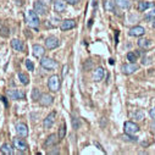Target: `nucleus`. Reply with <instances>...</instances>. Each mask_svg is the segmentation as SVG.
<instances>
[{
    "mask_svg": "<svg viewBox=\"0 0 155 155\" xmlns=\"http://www.w3.org/2000/svg\"><path fill=\"white\" fill-rule=\"evenodd\" d=\"M26 20H27V23L31 28H34V29H38L41 25V21H39V17H38V14L34 11V10H28L27 14H26Z\"/></svg>",
    "mask_w": 155,
    "mask_h": 155,
    "instance_id": "nucleus-1",
    "label": "nucleus"
},
{
    "mask_svg": "<svg viewBox=\"0 0 155 155\" xmlns=\"http://www.w3.org/2000/svg\"><path fill=\"white\" fill-rule=\"evenodd\" d=\"M41 65L43 68L45 70H55L58 67V62L55 60H53L51 58H48V56H43L42 60H41Z\"/></svg>",
    "mask_w": 155,
    "mask_h": 155,
    "instance_id": "nucleus-2",
    "label": "nucleus"
},
{
    "mask_svg": "<svg viewBox=\"0 0 155 155\" xmlns=\"http://www.w3.org/2000/svg\"><path fill=\"white\" fill-rule=\"evenodd\" d=\"M6 95L12 100H21V99L26 98L25 92L21 91V89H8L6 91Z\"/></svg>",
    "mask_w": 155,
    "mask_h": 155,
    "instance_id": "nucleus-3",
    "label": "nucleus"
},
{
    "mask_svg": "<svg viewBox=\"0 0 155 155\" xmlns=\"http://www.w3.org/2000/svg\"><path fill=\"white\" fill-rule=\"evenodd\" d=\"M48 88L51 92H58L60 89V78H59V76L53 74L50 77L49 81H48Z\"/></svg>",
    "mask_w": 155,
    "mask_h": 155,
    "instance_id": "nucleus-4",
    "label": "nucleus"
},
{
    "mask_svg": "<svg viewBox=\"0 0 155 155\" xmlns=\"http://www.w3.org/2000/svg\"><path fill=\"white\" fill-rule=\"evenodd\" d=\"M138 68H139V66H138L137 64H134V62L124 64V65L121 66V71H122V73H125V74H132V73H134Z\"/></svg>",
    "mask_w": 155,
    "mask_h": 155,
    "instance_id": "nucleus-5",
    "label": "nucleus"
},
{
    "mask_svg": "<svg viewBox=\"0 0 155 155\" xmlns=\"http://www.w3.org/2000/svg\"><path fill=\"white\" fill-rule=\"evenodd\" d=\"M138 131H139V126H138L137 124H134V122H132V121L125 122V133H126V134L133 136V134H136Z\"/></svg>",
    "mask_w": 155,
    "mask_h": 155,
    "instance_id": "nucleus-6",
    "label": "nucleus"
},
{
    "mask_svg": "<svg viewBox=\"0 0 155 155\" xmlns=\"http://www.w3.org/2000/svg\"><path fill=\"white\" fill-rule=\"evenodd\" d=\"M12 142H14V147H15V149H17V150H20L21 153H25V151H27V149H28V145H27V143L23 140V139H21V138H14L12 139Z\"/></svg>",
    "mask_w": 155,
    "mask_h": 155,
    "instance_id": "nucleus-7",
    "label": "nucleus"
},
{
    "mask_svg": "<svg viewBox=\"0 0 155 155\" xmlns=\"http://www.w3.org/2000/svg\"><path fill=\"white\" fill-rule=\"evenodd\" d=\"M33 9H34V11H35L38 15H41V16L48 14V8H47V5H45L44 3H42V2H35Z\"/></svg>",
    "mask_w": 155,
    "mask_h": 155,
    "instance_id": "nucleus-8",
    "label": "nucleus"
},
{
    "mask_svg": "<svg viewBox=\"0 0 155 155\" xmlns=\"http://www.w3.org/2000/svg\"><path fill=\"white\" fill-rule=\"evenodd\" d=\"M59 45H60V42H59L58 38H55V37H49V38H47V39H45V47L48 49H50V50L58 48Z\"/></svg>",
    "mask_w": 155,
    "mask_h": 155,
    "instance_id": "nucleus-9",
    "label": "nucleus"
},
{
    "mask_svg": "<svg viewBox=\"0 0 155 155\" xmlns=\"http://www.w3.org/2000/svg\"><path fill=\"white\" fill-rule=\"evenodd\" d=\"M55 117H56V112H55V111L50 112V114L47 116V117L44 119L43 126H44L45 128H50V127L54 125V122H55Z\"/></svg>",
    "mask_w": 155,
    "mask_h": 155,
    "instance_id": "nucleus-10",
    "label": "nucleus"
},
{
    "mask_svg": "<svg viewBox=\"0 0 155 155\" xmlns=\"http://www.w3.org/2000/svg\"><path fill=\"white\" fill-rule=\"evenodd\" d=\"M38 101H39V104L42 106H50L53 104V101H54V98L50 94H42Z\"/></svg>",
    "mask_w": 155,
    "mask_h": 155,
    "instance_id": "nucleus-11",
    "label": "nucleus"
},
{
    "mask_svg": "<svg viewBox=\"0 0 155 155\" xmlns=\"http://www.w3.org/2000/svg\"><path fill=\"white\" fill-rule=\"evenodd\" d=\"M145 33V29L142 26H134L128 31V34L131 37H142Z\"/></svg>",
    "mask_w": 155,
    "mask_h": 155,
    "instance_id": "nucleus-12",
    "label": "nucleus"
},
{
    "mask_svg": "<svg viewBox=\"0 0 155 155\" xmlns=\"http://www.w3.org/2000/svg\"><path fill=\"white\" fill-rule=\"evenodd\" d=\"M16 132L21 138H26L28 136V127L25 124H18L16 126Z\"/></svg>",
    "mask_w": 155,
    "mask_h": 155,
    "instance_id": "nucleus-13",
    "label": "nucleus"
},
{
    "mask_svg": "<svg viewBox=\"0 0 155 155\" xmlns=\"http://www.w3.org/2000/svg\"><path fill=\"white\" fill-rule=\"evenodd\" d=\"M104 74H105V70L103 67H97V70L93 73V80L95 82H100L104 78Z\"/></svg>",
    "mask_w": 155,
    "mask_h": 155,
    "instance_id": "nucleus-14",
    "label": "nucleus"
},
{
    "mask_svg": "<svg viewBox=\"0 0 155 155\" xmlns=\"http://www.w3.org/2000/svg\"><path fill=\"white\" fill-rule=\"evenodd\" d=\"M74 27H76V22L73 20H64L60 25L61 31H68V29H72Z\"/></svg>",
    "mask_w": 155,
    "mask_h": 155,
    "instance_id": "nucleus-15",
    "label": "nucleus"
},
{
    "mask_svg": "<svg viewBox=\"0 0 155 155\" xmlns=\"http://www.w3.org/2000/svg\"><path fill=\"white\" fill-rule=\"evenodd\" d=\"M32 50H33V55H34L35 58H43V55H44V53H45V49H44L42 45H38V44L33 45Z\"/></svg>",
    "mask_w": 155,
    "mask_h": 155,
    "instance_id": "nucleus-16",
    "label": "nucleus"
},
{
    "mask_svg": "<svg viewBox=\"0 0 155 155\" xmlns=\"http://www.w3.org/2000/svg\"><path fill=\"white\" fill-rule=\"evenodd\" d=\"M66 2L65 0H56V2L54 3V9H55V11L56 12H62V11H65V9H66Z\"/></svg>",
    "mask_w": 155,
    "mask_h": 155,
    "instance_id": "nucleus-17",
    "label": "nucleus"
},
{
    "mask_svg": "<svg viewBox=\"0 0 155 155\" xmlns=\"http://www.w3.org/2000/svg\"><path fill=\"white\" fill-rule=\"evenodd\" d=\"M115 5L119 6L120 9H130L132 3L131 0H115Z\"/></svg>",
    "mask_w": 155,
    "mask_h": 155,
    "instance_id": "nucleus-18",
    "label": "nucleus"
},
{
    "mask_svg": "<svg viewBox=\"0 0 155 155\" xmlns=\"http://www.w3.org/2000/svg\"><path fill=\"white\" fill-rule=\"evenodd\" d=\"M11 47H12L16 51H23V50H25L23 42H21L20 39H12V41H11Z\"/></svg>",
    "mask_w": 155,
    "mask_h": 155,
    "instance_id": "nucleus-19",
    "label": "nucleus"
},
{
    "mask_svg": "<svg viewBox=\"0 0 155 155\" xmlns=\"http://www.w3.org/2000/svg\"><path fill=\"white\" fill-rule=\"evenodd\" d=\"M138 47L142 49H149L151 47V42L149 39H145V38H140L138 41Z\"/></svg>",
    "mask_w": 155,
    "mask_h": 155,
    "instance_id": "nucleus-20",
    "label": "nucleus"
},
{
    "mask_svg": "<svg viewBox=\"0 0 155 155\" xmlns=\"http://www.w3.org/2000/svg\"><path fill=\"white\" fill-rule=\"evenodd\" d=\"M2 153H4L5 155H12L14 154V147L11 144H3L2 145Z\"/></svg>",
    "mask_w": 155,
    "mask_h": 155,
    "instance_id": "nucleus-21",
    "label": "nucleus"
},
{
    "mask_svg": "<svg viewBox=\"0 0 155 155\" xmlns=\"http://www.w3.org/2000/svg\"><path fill=\"white\" fill-rule=\"evenodd\" d=\"M104 9H105L107 12H114L115 2H111V0H106V2L104 3Z\"/></svg>",
    "mask_w": 155,
    "mask_h": 155,
    "instance_id": "nucleus-22",
    "label": "nucleus"
},
{
    "mask_svg": "<svg viewBox=\"0 0 155 155\" xmlns=\"http://www.w3.org/2000/svg\"><path fill=\"white\" fill-rule=\"evenodd\" d=\"M56 143H58V137L55 134H50L48 137V139L45 140V147H51V145H54Z\"/></svg>",
    "mask_w": 155,
    "mask_h": 155,
    "instance_id": "nucleus-23",
    "label": "nucleus"
},
{
    "mask_svg": "<svg viewBox=\"0 0 155 155\" xmlns=\"http://www.w3.org/2000/svg\"><path fill=\"white\" fill-rule=\"evenodd\" d=\"M18 78H20V81H21V83L23 86H27L29 83V77L26 73H23V72H20L18 73Z\"/></svg>",
    "mask_w": 155,
    "mask_h": 155,
    "instance_id": "nucleus-24",
    "label": "nucleus"
},
{
    "mask_svg": "<svg viewBox=\"0 0 155 155\" xmlns=\"http://www.w3.org/2000/svg\"><path fill=\"white\" fill-rule=\"evenodd\" d=\"M151 5H153L151 3H148V2H142V3H139V4H138V10H139L140 12H143V11H145L147 9H149Z\"/></svg>",
    "mask_w": 155,
    "mask_h": 155,
    "instance_id": "nucleus-25",
    "label": "nucleus"
},
{
    "mask_svg": "<svg viewBox=\"0 0 155 155\" xmlns=\"http://www.w3.org/2000/svg\"><path fill=\"white\" fill-rule=\"evenodd\" d=\"M132 117H133L134 120H143V119H144V114H143L140 110H137V111H134V112L132 114Z\"/></svg>",
    "mask_w": 155,
    "mask_h": 155,
    "instance_id": "nucleus-26",
    "label": "nucleus"
},
{
    "mask_svg": "<svg viewBox=\"0 0 155 155\" xmlns=\"http://www.w3.org/2000/svg\"><path fill=\"white\" fill-rule=\"evenodd\" d=\"M41 92H39V89H37V88H34L33 91H32V99L33 100H35V101H38L39 100V98H41Z\"/></svg>",
    "mask_w": 155,
    "mask_h": 155,
    "instance_id": "nucleus-27",
    "label": "nucleus"
},
{
    "mask_svg": "<svg viewBox=\"0 0 155 155\" xmlns=\"http://www.w3.org/2000/svg\"><path fill=\"white\" fill-rule=\"evenodd\" d=\"M65 134H66V125L62 124V126H60V128H59V138L62 139L65 137Z\"/></svg>",
    "mask_w": 155,
    "mask_h": 155,
    "instance_id": "nucleus-28",
    "label": "nucleus"
},
{
    "mask_svg": "<svg viewBox=\"0 0 155 155\" xmlns=\"http://www.w3.org/2000/svg\"><path fill=\"white\" fill-rule=\"evenodd\" d=\"M127 59H128V61H131V62H136L137 61V54H134V53H128L127 54Z\"/></svg>",
    "mask_w": 155,
    "mask_h": 155,
    "instance_id": "nucleus-29",
    "label": "nucleus"
},
{
    "mask_svg": "<svg viewBox=\"0 0 155 155\" xmlns=\"http://www.w3.org/2000/svg\"><path fill=\"white\" fill-rule=\"evenodd\" d=\"M26 66H27V68H28L29 71H33V70H34V65L32 64L31 60H26Z\"/></svg>",
    "mask_w": 155,
    "mask_h": 155,
    "instance_id": "nucleus-30",
    "label": "nucleus"
},
{
    "mask_svg": "<svg viewBox=\"0 0 155 155\" xmlns=\"http://www.w3.org/2000/svg\"><path fill=\"white\" fill-rule=\"evenodd\" d=\"M145 18H147V20H153V18H155V9H153V10L147 15Z\"/></svg>",
    "mask_w": 155,
    "mask_h": 155,
    "instance_id": "nucleus-31",
    "label": "nucleus"
},
{
    "mask_svg": "<svg viewBox=\"0 0 155 155\" xmlns=\"http://www.w3.org/2000/svg\"><path fill=\"white\" fill-rule=\"evenodd\" d=\"M67 4H71V5H76L77 3H80V0H65Z\"/></svg>",
    "mask_w": 155,
    "mask_h": 155,
    "instance_id": "nucleus-32",
    "label": "nucleus"
},
{
    "mask_svg": "<svg viewBox=\"0 0 155 155\" xmlns=\"http://www.w3.org/2000/svg\"><path fill=\"white\" fill-rule=\"evenodd\" d=\"M150 117L155 120V107H154V109H153V110L150 111Z\"/></svg>",
    "mask_w": 155,
    "mask_h": 155,
    "instance_id": "nucleus-33",
    "label": "nucleus"
},
{
    "mask_svg": "<svg viewBox=\"0 0 155 155\" xmlns=\"http://www.w3.org/2000/svg\"><path fill=\"white\" fill-rule=\"evenodd\" d=\"M48 154H50V155H51V154H59V150H54V151H49Z\"/></svg>",
    "mask_w": 155,
    "mask_h": 155,
    "instance_id": "nucleus-34",
    "label": "nucleus"
},
{
    "mask_svg": "<svg viewBox=\"0 0 155 155\" xmlns=\"http://www.w3.org/2000/svg\"><path fill=\"white\" fill-rule=\"evenodd\" d=\"M2 100H3V103L5 104V106H8V103H6V99H5V98H2Z\"/></svg>",
    "mask_w": 155,
    "mask_h": 155,
    "instance_id": "nucleus-35",
    "label": "nucleus"
},
{
    "mask_svg": "<svg viewBox=\"0 0 155 155\" xmlns=\"http://www.w3.org/2000/svg\"><path fill=\"white\" fill-rule=\"evenodd\" d=\"M109 64H110V65H114V60H112V59H110V60H109Z\"/></svg>",
    "mask_w": 155,
    "mask_h": 155,
    "instance_id": "nucleus-36",
    "label": "nucleus"
},
{
    "mask_svg": "<svg viewBox=\"0 0 155 155\" xmlns=\"http://www.w3.org/2000/svg\"><path fill=\"white\" fill-rule=\"evenodd\" d=\"M153 128H154V130H155V121H154V122H153Z\"/></svg>",
    "mask_w": 155,
    "mask_h": 155,
    "instance_id": "nucleus-37",
    "label": "nucleus"
},
{
    "mask_svg": "<svg viewBox=\"0 0 155 155\" xmlns=\"http://www.w3.org/2000/svg\"><path fill=\"white\" fill-rule=\"evenodd\" d=\"M153 20H154V22H153V26L155 27V18H153Z\"/></svg>",
    "mask_w": 155,
    "mask_h": 155,
    "instance_id": "nucleus-38",
    "label": "nucleus"
}]
</instances>
